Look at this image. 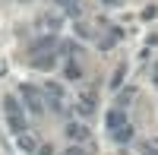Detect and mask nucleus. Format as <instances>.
Listing matches in <instances>:
<instances>
[{"instance_id": "f257e3e1", "label": "nucleus", "mask_w": 158, "mask_h": 155, "mask_svg": "<svg viewBox=\"0 0 158 155\" xmlns=\"http://www.w3.org/2000/svg\"><path fill=\"white\" fill-rule=\"evenodd\" d=\"M6 117L13 124V130H25V120H22V111H19V101L16 98H6Z\"/></svg>"}, {"instance_id": "7ed1b4c3", "label": "nucleus", "mask_w": 158, "mask_h": 155, "mask_svg": "<svg viewBox=\"0 0 158 155\" xmlns=\"http://www.w3.org/2000/svg\"><path fill=\"white\" fill-rule=\"evenodd\" d=\"M32 63H35L38 70H51V67H54V57H48V54H44V57H35Z\"/></svg>"}, {"instance_id": "39448f33", "label": "nucleus", "mask_w": 158, "mask_h": 155, "mask_svg": "<svg viewBox=\"0 0 158 155\" xmlns=\"http://www.w3.org/2000/svg\"><path fill=\"white\" fill-rule=\"evenodd\" d=\"M70 136H73V139H85V136H89V130H82V127L70 124Z\"/></svg>"}, {"instance_id": "f03ea898", "label": "nucleus", "mask_w": 158, "mask_h": 155, "mask_svg": "<svg viewBox=\"0 0 158 155\" xmlns=\"http://www.w3.org/2000/svg\"><path fill=\"white\" fill-rule=\"evenodd\" d=\"M123 127H127V117H123V111H111L108 114V130H123Z\"/></svg>"}, {"instance_id": "20e7f679", "label": "nucleus", "mask_w": 158, "mask_h": 155, "mask_svg": "<svg viewBox=\"0 0 158 155\" xmlns=\"http://www.w3.org/2000/svg\"><path fill=\"white\" fill-rule=\"evenodd\" d=\"M25 98H29V108L32 111H41V101H38V95H32V89H25Z\"/></svg>"}, {"instance_id": "423d86ee", "label": "nucleus", "mask_w": 158, "mask_h": 155, "mask_svg": "<svg viewBox=\"0 0 158 155\" xmlns=\"http://www.w3.org/2000/svg\"><path fill=\"white\" fill-rule=\"evenodd\" d=\"M114 139H117V143H127V139H130V127H123V130H117V133H114Z\"/></svg>"}, {"instance_id": "0eeeda50", "label": "nucleus", "mask_w": 158, "mask_h": 155, "mask_svg": "<svg viewBox=\"0 0 158 155\" xmlns=\"http://www.w3.org/2000/svg\"><path fill=\"white\" fill-rule=\"evenodd\" d=\"M63 6H67V13H76V0H60Z\"/></svg>"}]
</instances>
